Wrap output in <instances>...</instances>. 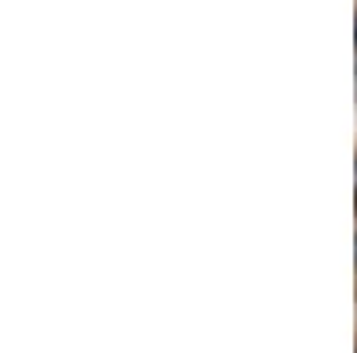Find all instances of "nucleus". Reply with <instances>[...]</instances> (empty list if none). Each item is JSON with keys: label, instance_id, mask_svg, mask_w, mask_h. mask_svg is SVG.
Listing matches in <instances>:
<instances>
[{"label": "nucleus", "instance_id": "obj_1", "mask_svg": "<svg viewBox=\"0 0 357 353\" xmlns=\"http://www.w3.org/2000/svg\"><path fill=\"white\" fill-rule=\"evenodd\" d=\"M354 43H357V15H354Z\"/></svg>", "mask_w": 357, "mask_h": 353}, {"label": "nucleus", "instance_id": "obj_2", "mask_svg": "<svg viewBox=\"0 0 357 353\" xmlns=\"http://www.w3.org/2000/svg\"><path fill=\"white\" fill-rule=\"evenodd\" d=\"M354 189H357V164H354Z\"/></svg>", "mask_w": 357, "mask_h": 353}, {"label": "nucleus", "instance_id": "obj_3", "mask_svg": "<svg viewBox=\"0 0 357 353\" xmlns=\"http://www.w3.org/2000/svg\"><path fill=\"white\" fill-rule=\"evenodd\" d=\"M354 260H357V243H354Z\"/></svg>", "mask_w": 357, "mask_h": 353}]
</instances>
